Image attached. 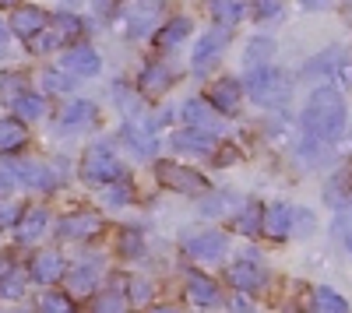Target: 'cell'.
I'll use <instances>...</instances> for the list:
<instances>
[{
	"instance_id": "cell-1",
	"label": "cell",
	"mask_w": 352,
	"mask_h": 313,
	"mask_svg": "<svg viewBox=\"0 0 352 313\" xmlns=\"http://www.w3.org/2000/svg\"><path fill=\"white\" fill-rule=\"evenodd\" d=\"M345 120H349V106L338 89H317L303 106V130L317 141H324V145L345 134Z\"/></svg>"
},
{
	"instance_id": "cell-2",
	"label": "cell",
	"mask_w": 352,
	"mask_h": 313,
	"mask_svg": "<svg viewBox=\"0 0 352 313\" xmlns=\"http://www.w3.org/2000/svg\"><path fill=\"white\" fill-rule=\"evenodd\" d=\"M243 92L257 102V106H268V109H275V106H285L289 102V95H292V81L278 71V67H250V74H247V81H243Z\"/></svg>"
},
{
	"instance_id": "cell-3",
	"label": "cell",
	"mask_w": 352,
	"mask_h": 313,
	"mask_svg": "<svg viewBox=\"0 0 352 313\" xmlns=\"http://www.w3.org/2000/svg\"><path fill=\"white\" fill-rule=\"evenodd\" d=\"M81 180L92 183V187H109L113 180H120V162H116L113 145L99 141V145H92L85 152V159H81Z\"/></svg>"
},
{
	"instance_id": "cell-4",
	"label": "cell",
	"mask_w": 352,
	"mask_h": 313,
	"mask_svg": "<svg viewBox=\"0 0 352 313\" xmlns=\"http://www.w3.org/2000/svg\"><path fill=\"white\" fill-rule=\"evenodd\" d=\"M226 281H229V286L236 289L240 296H254V292H261L264 286H268V268L257 261V253L247 250L236 264L226 268Z\"/></svg>"
},
{
	"instance_id": "cell-5",
	"label": "cell",
	"mask_w": 352,
	"mask_h": 313,
	"mask_svg": "<svg viewBox=\"0 0 352 313\" xmlns=\"http://www.w3.org/2000/svg\"><path fill=\"white\" fill-rule=\"evenodd\" d=\"M155 176H159L162 187H169L176 194H187V197L208 194V180H204L197 169L180 165V162H155Z\"/></svg>"
},
{
	"instance_id": "cell-6",
	"label": "cell",
	"mask_w": 352,
	"mask_h": 313,
	"mask_svg": "<svg viewBox=\"0 0 352 313\" xmlns=\"http://www.w3.org/2000/svg\"><path fill=\"white\" fill-rule=\"evenodd\" d=\"M162 8H166V0H134V4H127L124 8V32L131 39L148 36L162 21Z\"/></svg>"
},
{
	"instance_id": "cell-7",
	"label": "cell",
	"mask_w": 352,
	"mask_h": 313,
	"mask_svg": "<svg viewBox=\"0 0 352 313\" xmlns=\"http://www.w3.org/2000/svg\"><path fill=\"white\" fill-rule=\"evenodd\" d=\"M229 250V236L226 233H197V236H184V253L197 264H219Z\"/></svg>"
},
{
	"instance_id": "cell-8",
	"label": "cell",
	"mask_w": 352,
	"mask_h": 313,
	"mask_svg": "<svg viewBox=\"0 0 352 313\" xmlns=\"http://www.w3.org/2000/svg\"><path fill=\"white\" fill-rule=\"evenodd\" d=\"M243 84L236 78H219L208 92H204V99H208V106L219 113V117H236L240 106H243Z\"/></svg>"
},
{
	"instance_id": "cell-9",
	"label": "cell",
	"mask_w": 352,
	"mask_h": 313,
	"mask_svg": "<svg viewBox=\"0 0 352 313\" xmlns=\"http://www.w3.org/2000/svg\"><path fill=\"white\" fill-rule=\"evenodd\" d=\"M99 67H102V60H99L96 46H88V43H74V46L60 56V71L71 74V78H96Z\"/></svg>"
},
{
	"instance_id": "cell-10",
	"label": "cell",
	"mask_w": 352,
	"mask_h": 313,
	"mask_svg": "<svg viewBox=\"0 0 352 313\" xmlns=\"http://www.w3.org/2000/svg\"><path fill=\"white\" fill-rule=\"evenodd\" d=\"M102 233V215L96 211H71L56 222V236L60 240H92Z\"/></svg>"
},
{
	"instance_id": "cell-11",
	"label": "cell",
	"mask_w": 352,
	"mask_h": 313,
	"mask_svg": "<svg viewBox=\"0 0 352 313\" xmlns=\"http://www.w3.org/2000/svg\"><path fill=\"white\" fill-rule=\"evenodd\" d=\"M229 46V28H222V25H215L212 32H204L201 39H197V46H194V71L201 74V71H208L215 60H219V53Z\"/></svg>"
},
{
	"instance_id": "cell-12",
	"label": "cell",
	"mask_w": 352,
	"mask_h": 313,
	"mask_svg": "<svg viewBox=\"0 0 352 313\" xmlns=\"http://www.w3.org/2000/svg\"><path fill=\"white\" fill-rule=\"evenodd\" d=\"M28 275H32V281H39V286H53V281H60L67 275V264L56 250H39L32 264H28Z\"/></svg>"
},
{
	"instance_id": "cell-13",
	"label": "cell",
	"mask_w": 352,
	"mask_h": 313,
	"mask_svg": "<svg viewBox=\"0 0 352 313\" xmlns=\"http://www.w3.org/2000/svg\"><path fill=\"white\" fill-rule=\"evenodd\" d=\"M46 21H50V14H46L43 8H36V4H21V8L11 14V32L32 43L39 32H46Z\"/></svg>"
},
{
	"instance_id": "cell-14",
	"label": "cell",
	"mask_w": 352,
	"mask_h": 313,
	"mask_svg": "<svg viewBox=\"0 0 352 313\" xmlns=\"http://www.w3.org/2000/svg\"><path fill=\"white\" fill-rule=\"evenodd\" d=\"M187 299L201 310H215L222 306V292H219V281H212L208 275L201 271H190L187 275Z\"/></svg>"
},
{
	"instance_id": "cell-15",
	"label": "cell",
	"mask_w": 352,
	"mask_h": 313,
	"mask_svg": "<svg viewBox=\"0 0 352 313\" xmlns=\"http://www.w3.org/2000/svg\"><path fill=\"white\" fill-rule=\"evenodd\" d=\"M169 148H173V152H184V155H212V152H215V134L194 130V127L176 130V134L169 137Z\"/></svg>"
},
{
	"instance_id": "cell-16",
	"label": "cell",
	"mask_w": 352,
	"mask_h": 313,
	"mask_svg": "<svg viewBox=\"0 0 352 313\" xmlns=\"http://www.w3.org/2000/svg\"><path fill=\"white\" fill-rule=\"evenodd\" d=\"M8 173L18 176L25 187H32V190H53V187H56L53 169H46L43 162H28V159H21V162H11Z\"/></svg>"
},
{
	"instance_id": "cell-17",
	"label": "cell",
	"mask_w": 352,
	"mask_h": 313,
	"mask_svg": "<svg viewBox=\"0 0 352 313\" xmlns=\"http://www.w3.org/2000/svg\"><path fill=\"white\" fill-rule=\"evenodd\" d=\"M292 215H296L292 205H282V201L268 205L264 208V229L261 233L268 240H289L292 236Z\"/></svg>"
},
{
	"instance_id": "cell-18",
	"label": "cell",
	"mask_w": 352,
	"mask_h": 313,
	"mask_svg": "<svg viewBox=\"0 0 352 313\" xmlns=\"http://www.w3.org/2000/svg\"><path fill=\"white\" fill-rule=\"evenodd\" d=\"M67 296H92L96 289H99V278H102V268L99 264H92V261H81V264H74L67 275Z\"/></svg>"
},
{
	"instance_id": "cell-19",
	"label": "cell",
	"mask_w": 352,
	"mask_h": 313,
	"mask_svg": "<svg viewBox=\"0 0 352 313\" xmlns=\"http://www.w3.org/2000/svg\"><path fill=\"white\" fill-rule=\"evenodd\" d=\"M173 81H176V74L166 64H148V67L141 71V78H138V92L155 99V95H166L173 89Z\"/></svg>"
},
{
	"instance_id": "cell-20",
	"label": "cell",
	"mask_w": 352,
	"mask_h": 313,
	"mask_svg": "<svg viewBox=\"0 0 352 313\" xmlns=\"http://www.w3.org/2000/svg\"><path fill=\"white\" fill-rule=\"evenodd\" d=\"M324 205L335 211H345L352 205V169H338V173L324 183Z\"/></svg>"
},
{
	"instance_id": "cell-21",
	"label": "cell",
	"mask_w": 352,
	"mask_h": 313,
	"mask_svg": "<svg viewBox=\"0 0 352 313\" xmlns=\"http://www.w3.org/2000/svg\"><path fill=\"white\" fill-rule=\"evenodd\" d=\"M180 113H184V124H190L194 130H208L212 134L219 127V113L208 106V99H187Z\"/></svg>"
},
{
	"instance_id": "cell-22",
	"label": "cell",
	"mask_w": 352,
	"mask_h": 313,
	"mask_svg": "<svg viewBox=\"0 0 352 313\" xmlns=\"http://www.w3.org/2000/svg\"><path fill=\"white\" fill-rule=\"evenodd\" d=\"M46 225H50V215H46V208H28L25 215H21V222L14 225V233H18V243L21 246H28V243H36L43 233H46Z\"/></svg>"
},
{
	"instance_id": "cell-23",
	"label": "cell",
	"mask_w": 352,
	"mask_h": 313,
	"mask_svg": "<svg viewBox=\"0 0 352 313\" xmlns=\"http://www.w3.org/2000/svg\"><path fill=\"white\" fill-rule=\"evenodd\" d=\"M96 117H99L96 102H88V99H74V102H67V109L60 113V124H64V130H81V127H92V124H96Z\"/></svg>"
},
{
	"instance_id": "cell-24",
	"label": "cell",
	"mask_w": 352,
	"mask_h": 313,
	"mask_svg": "<svg viewBox=\"0 0 352 313\" xmlns=\"http://www.w3.org/2000/svg\"><path fill=\"white\" fill-rule=\"evenodd\" d=\"M28 130L18 117H4L0 120V155H14L18 148H25Z\"/></svg>"
},
{
	"instance_id": "cell-25",
	"label": "cell",
	"mask_w": 352,
	"mask_h": 313,
	"mask_svg": "<svg viewBox=\"0 0 352 313\" xmlns=\"http://www.w3.org/2000/svg\"><path fill=\"white\" fill-rule=\"evenodd\" d=\"M190 32H194V21H190V18H169V21L159 28L155 43H159L162 49H173V46H180L184 39H190Z\"/></svg>"
},
{
	"instance_id": "cell-26",
	"label": "cell",
	"mask_w": 352,
	"mask_h": 313,
	"mask_svg": "<svg viewBox=\"0 0 352 313\" xmlns=\"http://www.w3.org/2000/svg\"><path fill=\"white\" fill-rule=\"evenodd\" d=\"M204 4H208L215 25H222V28H232L236 21H243V14H247V8L240 4V0H204Z\"/></svg>"
},
{
	"instance_id": "cell-27",
	"label": "cell",
	"mask_w": 352,
	"mask_h": 313,
	"mask_svg": "<svg viewBox=\"0 0 352 313\" xmlns=\"http://www.w3.org/2000/svg\"><path fill=\"white\" fill-rule=\"evenodd\" d=\"M14 117L21 124H32V120H43L46 117V99L43 95H32V92H21L14 99Z\"/></svg>"
},
{
	"instance_id": "cell-28",
	"label": "cell",
	"mask_w": 352,
	"mask_h": 313,
	"mask_svg": "<svg viewBox=\"0 0 352 313\" xmlns=\"http://www.w3.org/2000/svg\"><path fill=\"white\" fill-rule=\"evenodd\" d=\"M314 313H349V299L335 292L331 286H317L314 289Z\"/></svg>"
},
{
	"instance_id": "cell-29",
	"label": "cell",
	"mask_w": 352,
	"mask_h": 313,
	"mask_svg": "<svg viewBox=\"0 0 352 313\" xmlns=\"http://www.w3.org/2000/svg\"><path fill=\"white\" fill-rule=\"evenodd\" d=\"M127 306H131L127 292H120V289H106V292L96 296L92 313H127Z\"/></svg>"
},
{
	"instance_id": "cell-30",
	"label": "cell",
	"mask_w": 352,
	"mask_h": 313,
	"mask_svg": "<svg viewBox=\"0 0 352 313\" xmlns=\"http://www.w3.org/2000/svg\"><path fill=\"white\" fill-rule=\"evenodd\" d=\"M25 289H28V278H25L18 268H11V271L0 275V299H21Z\"/></svg>"
},
{
	"instance_id": "cell-31",
	"label": "cell",
	"mask_w": 352,
	"mask_h": 313,
	"mask_svg": "<svg viewBox=\"0 0 352 313\" xmlns=\"http://www.w3.org/2000/svg\"><path fill=\"white\" fill-rule=\"evenodd\" d=\"M236 229H240L243 236H257V233L264 229V208H261V205H247L243 215L236 218Z\"/></svg>"
},
{
	"instance_id": "cell-32",
	"label": "cell",
	"mask_w": 352,
	"mask_h": 313,
	"mask_svg": "<svg viewBox=\"0 0 352 313\" xmlns=\"http://www.w3.org/2000/svg\"><path fill=\"white\" fill-rule=\"evenodd\" d=\"M131 197H134V190H131V180H113L106 190H102V201L109 205V208H124L127 201H131Z\"/></svg>"
},
{
	"instance_id": "cell-33",
	"label": "cell",
	"mask_w": 352,
	"mask_h": 313,
	"mask_svg": "<svg viewBox=\"0 0 352 313\" xmlns=\"http://www.w3.org/2000/svg\"><path fill=\"white\" fill-rule=\"evenodd\" d=\"M39 313H74V299L67 292H43L39 296Z\"/></svg>"
},
{
	"instance_id": "cell-34",
	"label": "cell",
	"mask_w": 352,
	"mask_h": 313,
	"mask_svg": "<svg viewBox=\"0 0 352 313\" xmlns=\"http://www.w3.org/2000/svg\"><path fill=\"white\" fill-rule=\"evenodd\" d=\"M53 28H56V32H60L64 39H78L85 25H81V18H78V14H71V11H56Z\"/></svg>"
},
{
	"instance_id": "cell-35",
	"label": "cell",
	"mask_w": 352,
	"mask_h": 313,
	"mask_svg": "<svg viewBox=\"0 0 352 313\" xmlns=\"http://www.w3.org/2000/svg\"><path fill=\"white\" fill-rule=\"evenodd\" d=\"M71 84H74V78L71 74H64V71H43V89L46 92H71Z\"/></svg>"
},
{
	"instance_id": "cell-36",
	"label": "cell",
	"mask_w": 352,
	"mask_h": 313,
	"mask_svg": "<svg viewBox=\"0 0 352 313\" xmlns=\"http://www.w3.org/2000/svg\"><path fill=\"white\" fill-rule=\"evenodd\" d=\"M127 289H131V292H127L131 303H148V299H152V281H148V278H138V275L127 278Z\"/></svg>"
},
{
	"instance_id": "cell-37",
	"label": "cell",
	"mask_w": 352,
	"mask_h": 313,
	"mask_svg": "<svg viewBox=\"0 0 352 313\" xmlns=\"http://www.w3.org/2000/svg\"><path fill=\"white\" fill-rule=\"evenodd\" d=\"M60 43H64V36L53 28V32H39L32 43H28V49H32V53H50V49H56Z\"/></svg>"
},
{
	"instance_id": "cell-38",
	"label": "cell",
	"mask_w": 352,
	"mask_h": 313,
	"mask_svg": "<svg viewBox=\"0 0 352 313\" xmlns=\"http://www.w3.org/2000/svg\"><path fill=\"white\" fill-rule=\"evenodd\" d=\"M272 49H275V46H272L268 39H254V43L247 46V60H250L254 67H264L261 60H264V56H272Z\"/></svg>"
},
{
	"instance_id": "cell-39",
	"label": "cell",
	"mask_w": 352,
	"mask_h": 313,
	"mask_svg": "<svg viewBox=\"0 0 352 313\" xmlns=\"http://www.w3.org/2000/svg\"><path fill=\"white\" fill-rule=\"evenodd\" d=\"M250 11H254V18H275L278 11H282V0H250Z\"/></svg>"
},
{
	"instance_id": "cell-40",
	"label": "cell",
	"mask_w": 352,
	"mask_h": 313,
	"mask_svg": "<svg viewBox=\"0 0 352 313\" xmlns=\"http://www.w3.org/2000/svg\"><path fill=\"white\" fill-rule=\"evenodd\" d=\"M21 208L18 205H11V201H0V229H8V225H18L21 222Z\"/></svg>"
},
{
	"instance_id": "cell-41",
	"label": "cell",
	"mask_w": 352,
	"mask_h": 313,
	"mask_svg": "<svg viewBox=\"0 0 352 313\" xmlns=\"http://www.w3.org/2000/svg\"><path fill=\"white\" fill-rule=\"evenodd\" d=\"M236 201H240L236 194H219L215 201H208V205H204V215H226V211H229L226 205H236Z\"/></svg>"
},
{
	"instance_id": "cell-42",
	"label": "cell",
	"mask_w": 352,
	"mask_h": 313,
	"mask_svg": "<svg viewBox=\"0 0 352 313\" xmlns=\"http://www.w3.org/2000/svg\"><path fill=\"white\" fill-rule=\"evenodd\" d=\"M120 250L127 253V257H134V253H141V250H144V240H141V233L127 229V233L120 236Z\"/></svg>"
},
{
	"instance_id": "cell-43",
	"label": "cell",
	"mask_w": 352,
	"mask_h": 313,
	"mask_svg": "<svg viewBox=\"0 0 352 313\" xmlns=\"http://www.w3.org/2000/svg\"><path fill=\"white\" fill-rule=\"evenodd\" d=\"M310 229H314V215H307V211L296 208V215H292V236H303Z\"/></svg>"
},
{
	"instance_id": "cell-44",
	"label": "cell",
	"mask_w": 352,
	"mask_h": 313,
	"mask_svg": "<svg viewBox=\"0 0 352 313\" xmlns=\"http://www.w3.org/2000/svg\"><path fill=\"white\" fill-rule=\"evenodd\" d=\"M14 187V180H11V173H4V169H0V194H8Z\"/></svg>"
},
{
	"instance_id": "cell-45",
	"label": "cell",
	"mask_w": 352,
	"mask_h": 313,
	"mask_svg": "<svg viewBox=\"0 0 352 313\" xmlns=\"http://www.w3.org/2000/svg\"><path fill=\"white\" fill-rule=\"evenodd\" d=\"M300 4H303L307 11H317V8H324V4H328V0H300Z\"/></svg>"
},
{
	"instance_id": "cell-46",
	"label": "cell",
	"mask_w": 352,
	"mask_h": 313,
	"mask_svg": "<svg viewBox=\"0 0 352 313\" xmlns=\"http://www.w3.org/2000/svg\"><path fill=\"white\" fill-rule=\"evenodd\" d=\"M148 313H184V310L180 306H152Z\"/></svg>"
},
{
	"instance_id": "cell-47",
	"label": "cell",
	"mask_w": 352,
	"mask_h": 313,
	"mask_svg": "<svg viewBox=\"0 0 352 313\" xmlns=\"http://www.w3.org/2000/svg\"><path fill=\"white\" fill-rule=\"evenodd\" d=\"M4 49H8V25L0 21V53H4Z\"/></svg>"
},
{
	"instance_id": "cell-48",
	"label": "cell",
	"mask_w": 352,
	"mask_h": 313,
	"mask_svg": "<svg viewBox=\"0 0 352 313\" xmlns=\"http://www.w3.org/2000/svg\"><path fill=\"white\" fill-rule=\"evenodd\" d=\"M0 4H4V8H8V4H14V0H0Z\"/></svg>"
}]
</instances>
